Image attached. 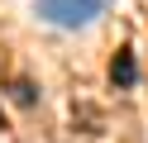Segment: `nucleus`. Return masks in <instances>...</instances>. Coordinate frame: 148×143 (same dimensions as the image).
Segmentation results:
<instances>
[{
  "label": "nucleus",
  "instance_id": "nucleus-2",
  "mask_svg": "<svg viewBox=\"0 0 148 143\" xmlns=\"http://www.w3.org/2000/svg\"><path fill=\"white\" fill-rule=\"evenodd\" d=\"M110 81H115V86H134V81H138V62H134L129 48L115 53V62H110Z\"/></svg>",
  "mask_w": 148,
  "mask_h": 143
},
{
  "label": "nucleus",
  "instance_id": "nucleus-4",
  "mask_svg": "<svg viewBox=\"0 0 148 143\" xmlns=\"http://www.w3.org/2000/svg\"><path fill=\"white\" fill-rule=\"evenodd\" d=\"M0 143H14V138H10V133H0Z\"/></svg>",
  "mask_w": 148,
  "mask_h": 143
},
{
  "label": "nucleus",
  "instance_id": "nucleus-5",
  "mask_svg": "<svg viewBox=\"0 0 148 143\" xmlns=\"http://www.w3.org/2000/svg\"><path fill=\"white\" fill-rule=\"evenodd\" d=\"M0 133H5V119H0Z\"/></svg>",
  "mask_w": 148,
  "mask_h": 143
},
{
  "label": "nucleus",
  "instance_id": "nucleus-3",
  "mask_svg": "<svg viewBox=\"0 0 148 143\" xmlns=\"http://www.w3.org/2000/svg\"><path fill=\"white\" fill-rule=\"evenodd\" d=\"M10 95H14V105H38V86L34 81H14Z\"/></svg>",
  "mask_w": 148,
  "mask_h": 143
},
{
  "label": "nucleus",
  "instance_id": "nucleus-1",
  "mask_svg": "<svg viewBox=\"0 0 148 143\" xmlns=\"http://www.w3.org/2000/svg\"><path fill=\"white\" fill-rule=\"evenodd\" d=\"M34 10H38V19H48L58 29H86L91 19H100L110 10V0H34Z\"/></svg>",
  "mask_w": 148,
  "mask_h": 143
}]
</instances>
